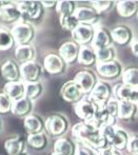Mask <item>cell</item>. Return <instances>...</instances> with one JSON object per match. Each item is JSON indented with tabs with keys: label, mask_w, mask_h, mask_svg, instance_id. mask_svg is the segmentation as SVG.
<instances>
[{
	"label": "cell",
	"mask_w": 138,
	"mask_h": 155,
	"mask_svg": "<svg viewBox=\"0 0 138 155\" xmlns=\"http://www.w3.org/2000/svg\"><path fill=\"white\" fill-rule=\"evenodd\" d=\"M50 155H59L58 153H56V152H53V153H51Z\"/></svg>",
	"instance_id": "obj_47"
},
{
	"label": "cell",
	"mask_w": 138,
	"mask_h": 155,
	"mask_svg": "<svg viewBox=\"0 0 138 155\" xmlns=\"http://www.w3.org/2000/svg\"><path fill=\"white\" fill-rule=\"evenodd\" d=\"M77 143L73 142L69 137H58L54 143V152L59 155H75Z\"/></svg>",
	"instance_id": "obj_22"
},
{
	"label": "cell",
	"mask_w": 138,
	"mask_h": 155,
	"mask_svg": "<svg viewBox=\"0 0 138 155\" xmlns=\"http://www.w3.org/2000/svg\"><path fill=\"white\" fill-rule=\"evenodd\" d=\"M95 66L97 74L104 80H116L120 78L123 72L122 65L116 59L109 62H97Z\"/></svg>",
	"instance_id": "obj_6"
},
{
	"label": "cell",
	"mask_w": 138,
	"mask_h": 155,
	"mask_svg": "<svg viewBox=\"0 0 138 155\" xmlns=\"http://www.w3.org/2000/svg\"><path fill=\"white\" fill-rule=\"evenodd\" d=\"M104 107L107 108L108 112H109L112 116L118 118V109H119L118 100H116L115 97H111V99L107 102V104L104 105Z\"/></svg>",
	"instance_id": "obj_39"
},
{
	"label": "cell",
	"mask_w": 138,
	"mask_h": 155,
	"mask_svg": "<svg viewBox=\"0 0 138 155\" xmlns=\"http://www.w3.org/2000/svg\"><path fill=\"white\" fill-rule=\"evenodd\" d=\"M32 109H33V101L23 97L13 102L11 113H13L15 116H19V117H27V115L31 114Z\"/></svg>",
	"instance_id": "obj_27"
},
{
	"label": "cell",
	"mask_w": 138,
	"mask_h": 155,
	"mask_svg": "<svg viewBox=\"0 0 138 155\" xmlns=\"http://www.w3.org/2000/svg\"><path fill=\"white\" fill-rule=\"evenodd\" d=\"M27 143L35 150H43L48 146V137L43 132L36 134H27Z\"/></svg>",
	"instance_id": "obj_31"
},
{
	"label": "cell",
	"mask_w": 138,
	"mask_h": 155,
	"mask_svg": "<svg viewBox=\"0 0 138 155\" xmlns=\"http://www.w3.org/2000/svg\"><path fill=\"white\" fill-rule=\"evenodd\" d=\"M16 4L21 15L20 21L32 23V22L39 21L43 17L44 8L40 1H19Z\"/></svg>",
	"instance_id": "obj_2"
},
{
	"label": "cell",
	"mask_w": 138,
	"mask_h": 155,
	"mask_svg": "<svg viewBox=\"0 0 138 155\" xmlns=\"http://www.w3.org/2000/svg\"><path fill=\"white\" fill-rule=\"evenodd\" d=\"M43 72V67L36 61H30L20 65V76L21 81L24 83H34L39 82L41 74Z\"/></svg>",
	"instance_id": "obj_8"
},
{
	"label": "cell",
	"mask_w": 138,
	"mask_h": 155,
	"mask_svg": "<svg viewBox=\"0 0 138 155\" xmlns=\"http://www.w3.org/2000/svg\"><path fill=\"white\" fill-rule=\"evenodd\" d=\"M75 155H98V152L83 143H77V149H76Z\"/></svg>",
	"instance_id": "obj_41"
},
{
	"label": "cell",
	"mask_w": 138,
	"mask_h": 155,
	"mask_svg": "<svg viewBox=\"0 0 138 155\" xmlns=\"http://www.w3.org/2000/svg\"><path fill=\"white\" fill-rule=\"evenodd\" d=\"M59 23L64 31L72 33L73 31L79 25V21L76 19L74 15L72 16H65V17H59Z\"/></svg>",
	"instance_id": "obj_36"
},
{
	"label": "cell",
	"mask_w": 138,
	"mask_h": 155,
	"mask_svg": "<svg viewBox=\"0 0 138 155\" xmlns=\"http://www.w3.org/2000/svg\"><path fill=\"white\" fill-rule=\"evenodd\" d=\"M40 2L44 8H56V4H57V1H48V0H42V1H40Z\"/></svg>",
	"instance_id": "obj_45"
},
{
	"label": "cell",
	"mask_w": 138,
	"mask_h": 155,
	"mask_svg": "<svg viewBox=\"0 0 138 155\" xmlns=\"http://www.w3.org/2000/svg\"><path fill=\"white\" fill-rule=\"evenodd\" d=\"M77 62L83 66L96 65L97 58H96L95 49L91 45H82V46H80L79 56H78Z\"/></svg>",
	"instance_id": "obj_29"
},
{
	"label": "cell",
	"mask_w": 138,
	"mask_h": 155,
	"mask_svg": "<svg viewBox=\"0 0 138 155\" xmlns=\"http://www.w3.org/2000/svg\"><path fill=\"white\" fill-rule=\"evenodd\" d=\"M0 20L4 23H17L21 20L18 6L13 2H2L0 4Z\"/></svg>",
	"instance_id": "obj_14"
},
{
	"label": "cell",
	"mask_w": 138,
	"mask_h": 155,
	"mask_svg": "<svg viewBox=\"0 0 138 155\" xmlns=\"http://www.w3.org/2000/svg\"><path fill=\"white\" fill-rule=\"evenodd\" d=\"M112 43H113V40H112L111 31L104 27H95V34H94L93 41L91 43V46L94 49L112 46Z\"/></svg>",
	"instance_id": "obj_17"
},
{
	"label": "cell",
	"mask_w": 138,
	"mask_h": 155,
	"mask_svg": "<svg viewBox=\"0 0 138 155\" xmlns=\"http://www.w3.org/2000/svg\"><path fill=\"white\" fill-rule=\"evenodd\" d=\"M118 118L114 117L108 112L107 108L104 106L99 107L97 113H96L94 120H92V124H94L96 127H98L99 129H101L104 126H116V123Z\"/></svg>",
	"instance_id": "obj_26"
},
{
	"label": "cell",
	"mask_w": 138,
	"mask_h": 155,
	"mask_svg": "<svg viewBox=\"0 0 138 155\" xmlns=\"http://www.w3.org/2000/svg\"><path fill=\"white\" fill-rule=\"evenodd\" d=\"M80 45L74 41H66L61 44L59 47V56L62 58V60L65 62V64H74L78 61L79 56Z\"/></svg>",
	"instance_id": "obj_15"
},
{
	"label": "cell",
	"mask_w": 138,
	"mask_h": 155,
	"mask_svg": "<svg viewBox=\"0 0 138 155\" xmlns=\"http://www.w3.org/2000/svg\"><path fill=\"white\" fill-rule=\"evenodd\" d=\"M74 81L78 84L80 89L84 93V95H89L91 91L93 90V88L95 87V85L97 84L98 80L93 71L84 69L80 70L76 74Z\"/></svg>",
	"instance_id": "obj_9"
},
{
	"label": "cell",
	"mask_w": 138,
	"mask_h": 155,
	"mask_svg": "<svg viewBox=\"0 0 138 155\" xmlns=\"http://www.w3.org/2000/svg\"><path fill=\"white\" fill-rule=\"evenodd\" d=\"M138 114V106L129 101H119L118 120L131 122L136 118Z\"/></svg>",
	"instance_id": "obj_23"
},
{
	"label": "cell",
	"mask_w": 138,
	"mask_h": 155,
	"mask_svg": "<svg viewBox=\"0 0 138 155\" xmlns=\"http://www.w3.org/2000/svg\"><path fill=\"white\" fill-rule=\"evenodd\" d=\"M1 129H2V120L0 117V131H1Z\"/></svg>",
	"instance_id": "obj_46"
},
{
	"label": "cell",
	"mask_w": 138,
	"mask_h": 155,
	"mask_svg": "<svg viewBox=\"0 0 138 155\" xmlns=\"http://www.w3.org/2000/svg\"><path fill=\"white\" fill-rule=\"evenodd\" d=\"M23 126L29 134L41 133L44 130V120L37 114H30L24 117Z\"/></svg>",
	"instance_id": "obj_28"
},
{
	"label": "cell",
	"mask_w": 138,
	"mask_h": 155,
	"mask_svg": "<svg viewBox=\"0 0 138 155\" xmlns=\"http://www.w3.org/2000/svg\"><path fill=\"white\" fill-rule=\"evenodd\" d=\"M27 140L21 136H14L4 142V150L9 155L27 154Z\"/></svg>",
	"instance_id": "obj_18"
},
{
	"label": "cell",
	"mask_w": 138,
	"mask_h": 155,
	"mask_svg": "<svg viewBox=\"0 0 138 155\" xmlns=\"http://www.w3.org/2000/svg\"><path fill=\"white\" fill-rule=\"evenodd\" d=\"M11 33L17 45H27L31 44L36 35L35 27L32 23L24 21H19L14 24L11 28Z\"/></svg>",
	"instance_id": "obj_3"
},
{
	"label": "cell",
	"mask_w": 138,
	"mask_h": 155,
	"mask_svg": "<svg viewBox=\"0 0 138 155\" xmlns=\"http://www.w3.org/2000/svg\"><path fill=\"white\" fill-rule=\"evenodd\" d=\"M130 45H131V51H132V54L135 57V58L138 59V40L137 39L133 40Z\"/></svg>",
	"instance_id": "obj_43"
},
{
	"label": "cell",
	"mask_w": 138,
	"mask_h": 155,
	"mask_svg": "<svg viewBox=\"0 0 138 155\" xmlns=\"http://www.w3.org/2000/svg\"><path fill=\"white\" fill-rule=\"evenodd\" d=\"M43 91V85L41 82H34V83H25V92L24 97L27 99L36 100L41 95Z\"/></svg>",
	"instance_id": "obj_34"
},
{
	"label": "cell",
	"mask_w": 138,
	"mask_h": 155,
	"mask_svg": "<svg viewBox=\"0 0 138 155\" xmlns=\"http://www.w3.org/2000/svg\"><path fill=\"white\" fill-rule=\"evenodd\" d=\"M69 129V120L62 114H51L44 120V130L52 136L61 137Z\"/></svg>",
	"instance_id": "obj_4"
},
{
	"label": "cell",
	"mask_w": 138,
	"mask_h": 155,
	"mask_svg": "<svg viewBox=\"0 0 138 155\" xmlns=\"http://www.w3.org/2000/svg\"><path fill=\"white\" fill-rule=\"evenodd\" d=\"M121 80L125 85H128L132 88L138 89V67L131 66L126 69L121 74Z\"/></svg>",
	"instance_id": "obj_30"
},
{
	"label": "cell",
	"mask_w": 138,
	"mask_h": 155,
	"mask_svg": "<svg viewBox=\"0 0 138 155\" xmlns=\"http://www.w3.org/2000/svg\"><path fill=\"white\" fill-rule=\"evenodd\" d=\"M72 135L77 143H83L97 152L110 147L107 138L101 133V130L92 123L80 122L75 124L72 127Z\"/></svg>",
	"instance_id": "obj_1"
},
{
	"label": "cell",
	"mask_w": 138,
	"mask_h": 155,
	"mask_svg": "<svg viewBox=\"0 0 138 155\" xmlns=\"http://www.w3.org/2000/svg\"><path fill=\"white\" fill-rule=\"evenodd\" d=\"M98 155H122V154H121L120 151H118V150L115 149L113 147H108L98 152Z\"/></svg>",
	"instance_id": "obj_42"
},
{
	"label": "cell",
	"mask_w": 138,
	"mask_h": 155,
	"mask_svg": "<svg viewBox=\"0 0 138 155\" xmlns=\"http://www.w3.org/2000/svg\"><path fill=\"white\" fill-rule=\"evenodd\" d=\"M72 39L74 42L77 43L78 45H89L92 43L95 34V26L90 25V24H83L79 23L74 31H72Z\"/></svg>",
	"instance_id": "obj_10"
},
{
	"label": "cell",
	"mask_w": 138,
	"mask_h": 155,
	"mask_svg": "<svg viewBox=\"0 0 138 155\" xmlns=\"http://www.w3.org/2000/svg\"><path fill=\"white\" fill-rule=\"evenodd\" d=\"M97 62H109L116 59V51L113 46L95 49Z\"/></svg>",
	"instance_id": "obj_35"
},
{
	"label": "cell",
	"mask_w": 138,
	"mask_h": 155,
	"mask_svg": "<svg viewBox=\"0 0 138 155\" xmlns=\"http://www.w3.org/2000/svg\"><path fill=\"white\" fill-rule=\"evenodd\" d=\"M76 19L79 21V23L90 24L95 26V24L99 21L100 15L91 6H80L76 8L74 14Z\"/></svg>",
	"instance_id": "obj_16"
},
{
	"label": "cell",
	"mask_w": 138,
	"mask_h": 155,
	"mask_svg": "<svg viewBox=\"0 0 138 155\" xmlns=\"http://www.w3.org/2000/svg\"><path fill=\"white\" fill-rule=\"evenodd\" d=\"M88 97L93 100L98 107H102L111 97H113V87L107 81L100 80L97 82Z\"/></svg>",
	"instance_id": "obj_7"
},
{
	"label": "cell",
	"mask_w": 138,
	"mask_h": 155,
	"mask_svg": "<svg viewBox=\"0 0 138 155\" xmlns=\"http://www.w3.org/2000/svg\"><path fill=\"white\" fill-rule=\"evenodd\" d=\"M111 36L113 43H116L117 45H120V46H126L131 44L132 41L134 40L133 31L129 26L123 25V24H119L112 28Z\"/></svg>",
	"instance_id": "obj_12"
},
{
	"label": "cell",
	"mask_w": 138,
	"mask_h": 155,
	"mask_svg": "<svg viewBox=\"0 0 138 155\" xmlns=\"http://www.w3.org/2000/svg\"><path fill=\"white\" fill-rule=\"evenodd\" d=\"M129 140H130V135L128 134V132L117 127L113 135L108 140V143L110 147H113L121 152L122 150H126Z\"/></svg>",
	"instance_id": "obj_24"
},
{
	"label": "cell",
	"mask_w": 138,
	"mask_h": 155,
	"mask_svg": "<svg viewBox=\"0 0 138 155\" xmlns=\"http://www.w3.org/2000/svg\"><path fill=\"white\" fill-rule=\"evenodd\" d=\"M2 92H4L11 100H13V102L17 101V100L24 97L25 83L21 80L14 82H6L3 86V91Z\"/></svg>",
	"instance_id": "obj_20"
},
{
	"label": "cell",
	"mask_w": 138,
	"mask_h": 155,
	"mask_svg": "<svg viewBox=\"0 0 138 155\" xmlns=\"http://www.w3.org/2000/svg\"><path fill=\"white\" fill-rule=\"evenodd\" d=\"M65 62L58 54H49L43 59V69L50 74H60L65 69Z\"/></svg>",
	"instance_id": "obj_13"
},
{
	"label": "cell",
	"mask_w": 138,
	"mask_h": 155,
	"mask_svg": "<svg viewBox=\"0 0 138 155\" xmlns=\"http://www.w3.org/2000/svg\"><path fill=\"white\" fill-rule=\"evenodd\" d=\"M99 107L91 100L88 95H84L78 103L74 105V111L76 115L81 120V122L90 123L94 120Z\"/></svg>",
	"instance_id": "obj_5"
},
{
	"label": "cell",
	"mask_w": 138,
	"mask_h": 155,
	"mask_svg": "<svg viewBox=\"0 0 138 155\" xmlns=\"http://www.w3.org/2000/svg\"><path fill=\"white\" fill-rule=\"evenodd\" d=\"M13 100H11L4 92H0V115H5L12 112Z\"/></svg>",
	"instance_id": "obj_37"
},
{
	"label": "cell",
	"mask_w": 138,
	"mask_h": 155,
	"mask_svg": "<svg viewBox=\"0 0 138 155\" xmlns=\"http://www.w3.org/2000/svg\"><path fill=\"white\" fill-rule=\"evenodd\" d=\"M1 76L6 82H14L21 80L20 76V65L14 60H8L1 65L0 68Z\"/></svg>",
	"instance_id": "obj_19"
},
{
	"label": "cell",
	"mask_w": 138,
	"mask_h": 155,
	"mask_svg": "<svg viewBox=\"0 0 138 155\" xmlns=\"http://www.w3.org/2000/svg\"><path fill=\"white\" fill-rule=\"evenodd\" d=\"M14 56H15L16 62L24 64L30 61H34L35 58V47L32 44L27 45H17L14 51Z\"/></svg>",
	"instance_id": "obj_25"
},
{
	"label": "cell",
	"mask_w": 138,
	"mask_h": 155,
	"mask_svg": "<svg viewBox=\"0 0 138 155\" xmlns=\"http://www.w3.org/2000/svg\"><path fill=\"white\" fill-rule=\"evenodd\" d=\"M117 14L121 18L130 19V18L137 16L138 13V1L135 0H125V1L116 2Z\"/></svg>",
	"instance_id": "obj_21"
},
{
	"label": "cell",
	"mask_w": 138,
	"mask_h": 155,
	"mask_svg": "<svg viewBox=\"0 0 138 155\" xmlns=\"http://www.w3.org/2000/svg\"><path fill=\"white\" fill-rule=\"evenodd\" d=\"M60 94L64 101L74 105L84 97V93L82 92V90L80 89V87L74 80L66 81L63 84L60 90Z\"/></svg>",
	"instance_id": "obj_11"
},
{
	"label": "cell",
	"mask_w": 138,
	"mask_h": 155,
	"mask_svg": "<svg viewBox=\"0 0 138 155\" xmlns=\"http://www.w3.org/2000/svg\"><path fill=\"white\" fill-rule=\"evenodd\" d=\"M114 3H115L114 1H110V0H108V1L102 0V1H91L90 2L91 8H93L96 12L99 14V15H101V14L104 13V12H107V11L111 10V8L114 5Z\"/></svg>",
	"instance_id": "obj_38"
},
{
	"label": "cell",
	"mask_w": 138,
	"mask_h": 155,
	"mask_svg": "<svg viewBox=\"0 0 138 155\" xmlns=\"http://www.w3.org/2000/svg\"><path fill=\"white\" fill-rule=\"evenodd\" d=\"M126 151L130 155H138V134L130 136L126 146Z\"/></svg>",
	"instance_id": "obj_40"
},
{
	"label": "cell",
	"mask_w": 138,
	"mask_h": 155,
	"mask_svg": "<svg viewBox=\"0 0 138 155\" xmlns=\"http://www.w3.org/2000/svg\"><path fill=\"white\" fill-rule=\"evenodd\" d=\"M137 19H138V13H137Z\"/></svg>",
	"instance_id": "obj_48"
},
{
	"label": "cell",
	"mask_w": 138,
	"mask_h": 155,
	"mask_svg": "<svg viewBox=\"0 0 138 155\" xmlns=\"http://www.w3.org/2000/svg\"><path fill=\"white\" fill-rule=\"evenodd\" d=\"M129 102H132V103L136 104L138 106V89H136V88H133L130 95V99H129Z\"/></svg>",
	"instance_id": "obj_44"
},
{
	"label": "cell",
	"mask_w": 138,
	"mask_h": 155,
	"mask_svg": "<svg viewBox=\"0 0 138 155\" xmlns=\"http://www.w3.org/2000/svg\"><path fill=\"white\" fill-rule=\"evenodd\" d=\"M56 12L59 17H65V16H72L76 12V2L71 0H60L57 1Z\"/></svg>",
	"instance_id": "obj_32"
},
{
	"label": "cell",
	"mask_w": 138,
	"mask_h": 155,
	"mask_svg": "<svg viewBox=\"0 0 138 155\" xmlns=\"http://www.w3.org/2000/svg\"><path fill=\"white\" fill-rule=\"evenodd\" d=\"M15 40L11 33V29L9 31L5 27H0V51H5L13 48L15 45Z\"/></svg>",
	"instance_id": "obj_33"
}]
</instances>
